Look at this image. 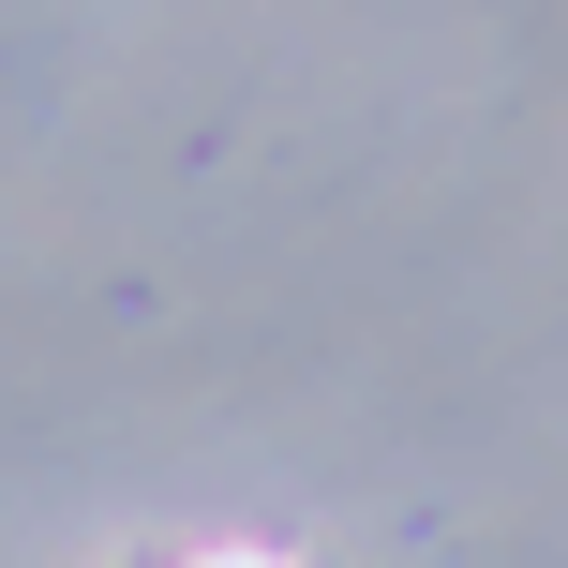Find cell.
I'll return each mask as SVG.
<instances>
[{"label": "cell", "instance_id": "1", "mask_svg": "<svg viewBox=\"0 0 568 568\" xmlns=\"http://www.w3.org/2000/svg\"><path fill=\"white\" fill-rule=\"evenodd\" d=\"M180 568H284V554H180Z\"/></svg>", "mask_w": 568, "mask_h": 568}]
</instances>
